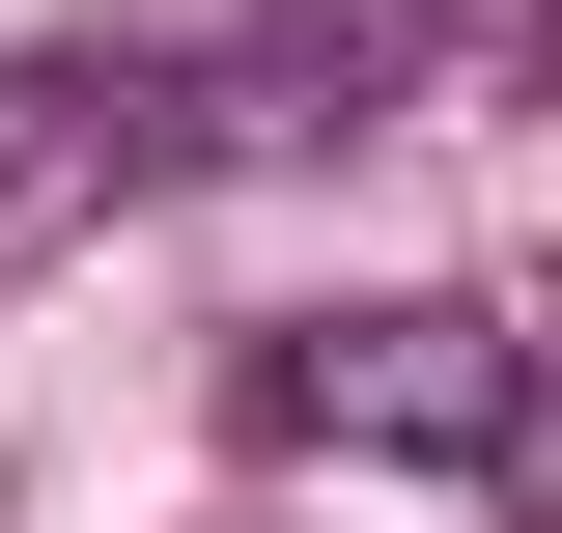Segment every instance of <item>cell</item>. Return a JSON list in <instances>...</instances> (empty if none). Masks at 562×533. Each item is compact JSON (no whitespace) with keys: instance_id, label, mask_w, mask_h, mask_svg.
<instances>
[{"instance_id":"7a4b0ae2","label":"cell","mask_w":562,"mask_h":533,"mask_svg":"<svg viewBox=\"0 0 562 533\" xmlns=\"http://www.w3.org/2000/svg\"><path fill=\"white\" fill-rule=\"evenodd\" d=\"M169 169H198V57H113V29L0 57V281H57L85 225H140Z\"/></svg>"},{"instance_id":"6da1fadb","label":"cell","mask_w":562,"mask_h":533,"mask_svg":"<svg viewBox=\"0 0 562 533\" xmlns=\"http://www.w3.org/2000/svg\"><path fill=\"white\" fill-rule=\"evenodd\" d=\"M225 421H254V450H366V477H506V450H535V337H506L479 281L281 309L254 365H225Z\"/></svg>"}]
</instances>
